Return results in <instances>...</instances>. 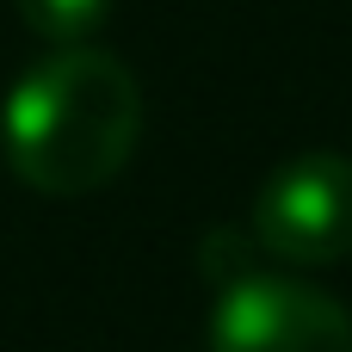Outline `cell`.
I'll use <instances>...</instances> for the list:
<instances>
[{"mask_svg":"<svg viewBox=\"0 0 352 352\" xmlns=\"http://www.w3.org/2000/svg\"><path fill=\"white\" fill-rule=\"evenodd\" d=\"M142 136L136 74L93 43L50 50L6 93L0 142L6 167L43 198H80L124 173Z\"/></svg>","mask_w":352,"mask_h":352,"instance_id":"obj_1","label":"cell"},{"mask_svg":"<svg viewBox=\"0 0 352 352\" xmlns=\"http://www.w3.org/2000/svg\"><path fill=\"white\" fill-rule=\"evenodd\" d=\"M266 260L285 266H340L352 260V155L303 148L278 161L254 198V229Z\"/></svg>","mask_w":352,"mask_h":352,"instance_id":"obj_2","label":"cell"},{"mask_svg":"<svg viewBox=\"0 0 352 352\" xmlns=\"http://www.w3.org/2000/svg\"><path fill=\"white\" fill-rule=\"evenodd\" d=\"M12 6H19V19H25V31H37V37L56 43V50L87 43V37L105 25V12H111V0H12Z\"/></svg>","mask_w":352,"mask_h":352,"instance_id":"obj_4","label":"cell"},{"mask_svg":"<svg viewBox=\"0 0 352 352\" xmlns=\"http://www.w3.org/2000/svg\"><path fill=\"white\" fill-rule=\"evenodd\" d=\"M204 352H352V316L303 278L248 272L217 291Z\"/></svg>","mask_w":352,"mask_h":352,"instance_id":"obj_3","label":"cell"}]
</instances>
